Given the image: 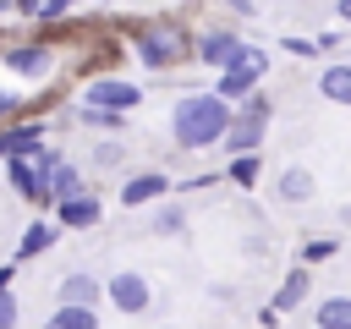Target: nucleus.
<instances>
[{
  "instance_id": "412c9836",
  "label": "nucleus",
  "mask_w": 351,
  "mask_h": 329,
  "mask_svg": "<svg viewBox=\"0 0 351 329\" xmlns=\"http://www.w3.org/2000/svg\"><path fill=\"white\" fill-rule=\"evenodd\" d=\"M121 115L126 110H104V104H82V121L99 126V132H121Z\"/></svg>"
},
{
  "instance_id": "f03ea898",
  "label": "nucleus",
  "mask_w": 351,
  "mask_h": 329,
  "mask_svg": "<svg viewBox=\"0 0 351 329\" xmlns=\"http://www.w3.org/2000/svg\"><path fill=\"white\" fill-rule=\"evenodd\" d=\"M192 49H197V44H192L176 22H148V27L137 33V60H143L148 71H170V66H181Z\"/></svg>"
},
{
  "instance_id": "7ed1b4c3",
  "label": "nucleus",
  "mask_w": 351,
  "mask_h": 329,
  "mask_svg": "<svg viewBox=\"0 0 351 329\" xmlns=\"http://www.w3.org/2000/svg\"><path fill=\"white\" fill-rule=\"evenodd\" d=\"M269 115H274V104H269L263 93H247V99H241V115H236L230 132H225V148H230V154H258V143H263V132H269Z\"/></svg>"
},
{
  "instance_id": "f257e3e1",
  "label": "nucleus",
  "mask_w": 351,
  "mask_h": 329,
  "mask_svg": "<svg viewBox=\"0 0 351 329\" xmlns=\"http://www.w3.org/2000/svg\"><path fill=\"white\" fill-rule=\"evenodd\" d=\"M230 99L214 88V93H181L176 110H170V132H176V148H214L225 143L230 132Z\"/></svg>"
},
{
  "instance_id": "aec40b11",
  "label": "nucleus",
  "mask_w": 351,
  "mask_h": 329,
  "mask_svg": "<svg viewBox=\"0 0 351 329\" xmlns=\"http://www.w3.org/2000/svg\"><path fill=\"white\" fill-rule=\"evenodd\" d=\"M225 181H236V186H252V181H258V154H230V170H225Z\"/></svg>"
},
{
  "instance_id": "2f4dec72",
  "label": "nucleus",
  "mask_w": 351,
  "mask_h": 329,
  "mask_svg": "<svg viewBox=\"0 0 351 329\" xmlns=\"http://www.w3.org/2000/svg\"><path fill=\"white\" fill-rule=\"evenodd\" d=\"M340 225H351V203H346V208H340Z\"/></svg>"
},
{
  "instance_id": "bb28decb",
  "label": "nucleus",
  "mask_w": 351,
  "mask_h": 329,
  "mask_svg": "<svg viewBox=\"0 0 351 329\" xmlns=\"http://www.w3.org/2000/svg\"><path fill=\"white\" fill-rule=\"evenodd\" d=\"M16 110H22V93L0 88V121H16Z\"/></svg>"
},
{
  "instance_id": "6e6552de",
  "label": "nucleus",
  "mask_w": 351,
  "mask_h": 329,
  "mask_svg": "<svg viewBox=\"0 0 351 329\" xmlns=\"http://www.w3.org/2000/svg\"><path fill=\"white\" fill-rule=\"evenodd\" d=\"M5 66L16 77H27V82H44L49 66H55V49L49 44H16V49H5Z\"/></svg>"
},
{
  "instance_id": "393cba45",
  "label": "nucleus",
  "mask_w": 351,
  "mask_h": 329,
  "mask_svg": "<svg viewBox=\"0 0 351 329\" xmlns=\"http://www.w3.org/2000/svg\"><path fill=\"white\" fill-rule=\"evenodd\" d=\"M285 49H291L296 60H307V55H318V38H296V33H285Z\"/></svg>"
},
{
  "instance_id": "c756f323",
  "label": "nucleus",
  "mask_w": 351,
  "mask_h": 329,
  "mask_svg": "<svg viewBox=\"0 0 351 329\" xmlns=\"http://www.w3.org/2000/svg\"><path fill=\"white\" fill-rule=\"evenodd\" d=\"M335 16H340V27H351V0H340V5H335Z\"/></svg>"
},
{
  "instance_id": "7c9ffc66",
  "label": "nucleus",
  "mask_w": 351,
  "mask_h": 329,
  "mask_svg": "<svg viewBox=\"0 0 351 329\" xmlns=\"http://www.w3.org/2000/svg\"><path fill=\"white\" fill-rule=\"evenodd\" d=\"M11 274H16V269H11V263H0V291H11Z\"/></svg>"
},
{
  "instance_id": "473e14b6",
  "label": "nucleus",
  "mask_w": 351,
  "mask_h": 329,
  "mask_svg": "<svg viewBox=\"0 0 351 329\" xmlns=\"http://www.w3.org/2000/svg\"><path fill=\"white\" fill-rule=\"evenodd\" d=\"M71 5H82V0H71Z\"/></svg>"
},
{
  "instance_id": "423d86ee",
  "label": "nucleus",
  "mask_w": 351,
  "mask_h": 329,
  "mask_svg": "<svg viewBox=\"0 0 351 329\" xmlns=\"http://www.w3.org/2000/svg\"><path fill=\"white\" fill-rule=\"evenodd\" d=\"M137 99H143V88L126 77H93L82 88V104H104V110H137Z\"/></svg>"
},
{
  "instance_id": "0eeeda50",
  "label": "nucleus",
  "mask_w": 351,
  "mask_h": 329,
  "mask_svg": "<svg viewBox=\"0 0 351 329\" xmlns=\"http://www.w3.org/2000/svg\"><path fill=\"white\" fill-rule=\"evenodd\" d=\"M241 55H247V44H241L236 33H219V27H214V33H203V38H197V60H203V66H214V71L236 66Z\"/></svg>"
},
{
  "instance_id": "a878e982",
  "label": "nucleus",
  "mask_w": 351,
  "mask_h": 329,
  "mask_svg": "<svg viewBox=\"0 0 351 329\" xmlns=\"http://www.w3.org/2000/svg\"><path fill=\"white\" fill-rule=\"evenodd\" d=\"M0 329H16V296L0 291Z\"/></svg>"
},
{
  "instance_id": "c85d7f7f",
  "label": "nucleus",
  "mask_w": 351,
  "mask_h": 329,
  "mask_svg": "<svg viewBox=\"0 0 351 329\" xmlns=\"http://www.w3.org/2000/svg\"><path fill=\"white\" fill-rule=\"evenodd\" d=\"M225 5H230L236 16H258V5H252V0H225Z\"/></svg>"
},
{
  "instance_id": "4be33fe9",
  "label": "nucleus",
  "mask_w": 351,
  "mask_h": 329,
  "mask_svg": "<svg viewBox=\"0 0 351 329\" xmlns=\"http://www.w3.org/2000/svg\"><path fill=\"white\" fill-rule=\"evenodd\" d=\"M335 252H340L335 236H313V241L302 247V263H324V258H335Z\"/></svg>"
},
{
  "instance_id": "dca6fc26",
  "label": "nucleus",
  "mask_w": 351,
  "mask_h": 329,
  "mask_svg": "<svg viewBox=\"0 0 351 329\" xmlns=\"http://www.w3.org/2000/svg\"><path fill=\"white\" fill-rule=\"evenodd\" d=\"M44 329H99V313L82 307V302H60V307L44 318Z\"/></svg>"
},
{
  "instance_id": "ddd939ff",
  "label": "nucleus",
  "mask_w": 351,
  "mask_h": 329,
  "mask_svg": "<svg viewBox=\"0 0 351 329\" xmlns=\"http://www.w3.org/2000/svg\"><path fill=\"white\" fill-rule=\"evenodd\" d=\"M55 236H60V219H33V225L22 230V241H16V258H38V252H49Z\"/></svg>"
},
{
  "instance_id": "f3484780",
  "label": "nucleus",
  "mask_w": 351,
  "mask_h": 329,
  "mask_svg": "<svg viewBox=\"0 0 351 329\" xmlns=\"http://www.w3.org/2000/svg\"><path fill=\"white\" fill-rule=\"evenodd\" d=\"M307 285H313V269H291V274L280 280V291H274V302H269V307H274V313H291V307L307 296Z\"/></svg>"
},
{
  "instance_id": "20e7f679",
  "label": "nucleus",
  "mask_w": 351,
  "mask_h": 329,
  "mask_svg": "<svg viewBox=\"0 0 351 329\" xmlns=\"http://www.w3.org/2000/svg\"><path fill=\"white\" fill-rule=\"evenodd\" d=\"M104 296H110L115 313H148V302H154V291H148V280L137 269H115L104 280Z\"/></svg>"
},
{
  "instance_id": "1a4fd4ad",
  "label": "nucleus",
  "mask_w": 351,
  "mask_h": 329,
  "mask_svg": "<svg viewBox=\"0 0 351 329\" xmlns=\"http://www.w3.org/2000/svg\"><path fill=\"white\" fill-rule=\"evenodd\" d=\"M165 192H170V175L143 170V175H132V181L121 186V203H126V208H143V203H154V197H165Z\"/></svg>"
},
{
  "instance_id": "4468645a",
  "label": "nucleus",
  "mask_w": 351,
  "mask_h": 329,
  "mask_svg": "<svg viewBox=\"0 0 351 329\" xmlns=\"http://www.w3.org/2000/svg\"><path fill=\"white\" fill-rule=\"evenodd\" d=\"M318 93L335 99V104H351V60H329L318 71Z\"/></svg>"
},
{
  "instance_id": "f8f14e48",
  "label": "nucleus",
  "mask_w": 351,
  "mask_h": 329,
  "mask_svg": "<svg viewBox=\"0 0 351 329\" xmlns=\"http://www.w3.org/2000/svg\"><path fill=\"white\" fill-rule=\"evenodd\" d=\"M274 192H280V203H307V197L318 192V181H313V170L285 164V170H280V181H274Z\"/></svg>"
},
{
  "instance_id": "39448f33",
  "label": "nucleus",
  "mask_w": 351,
  "mask_h": 329,
  "mask_svg": "<svg viewBox=\"0 0 351 329\" xmlns=\"http://www.w3.org/2000/svg\"><path fill=\"white\" fill-rule=\"evenodd\" d=\"M263 71H269V55L247 44V55H241L236 66H225V71H219V93H225V99H247V93L258 88V77H263Z\"/></svg>"
},
{
  "instance_id": "cd10ccee",
  "label": "nucleus",
  "mask_w": 351,
  "mask_h": 329,
  "mask_svg": "<svg viewBox=\"0 0 351 329\" xmlns=\"http://www.w3.org/2000/svg\"><path fill=\"white\" fill-rule=\"evenodd\" d=\"M318 49H340V27H324L318 33Z\"/></svg>"
},
{
  "instance_id": "2eb2a0df",
  "label": "nucleus",
  "mask_w": 351,
  "mask_h": 329,
  "mask_svg": "<svg viewBox=\"0 0 351 329\" xmlns=\"http://www.w3.org/2000/svg\"><path fill=\"white\" fill-rule=\"evenodd\" d=\"M99 296H104V280L82 274V269L60 280V302H82V307H99Z\"/></svg>"
},
{
  "instance_id": "5701e85b",
  "label": "nucleus",
  "mask_w": 351,
  "mask_h": 329,
  "mask_svg": "<svg viewBox=\"0 0 351 329\" xmlns=\"http://www.w3.org/2000/svg\"><path fill=\"white\" fill-rule=\"evenodd\" d=\"M181 225H186V214H181V208H159V214H154V230H159V236H176Z\"/></svg>"
},
{
  "instance_id": "a211bd4d",
  "label": "nucleus",
  "mask_w": 351,
  "mask_h": 329,
  "mask_svg": "<svg viewBox=\"0 0 351 329\" xmlns=\"http://www.w3.org/2000/svg\"><path fill=\"white\" fill-rule=\"evenodd\" d=\"M318 329H351V296H324L318 313H313Z\"/></svg>"
},
{
  "instance_id": "b1692460",
  "label": "nucleus",
  "mask_w": 351,
  "mask_h": 329,
  "mask_svg": "<svg viewBox=\"0 0 351 329\" xmlns=\"http://www.w3.org/2000/svg\"><path fill=\"white\" fill-rule=\"evenodd\" d=\"M121 159H126V148H121V143H99V148H93V164H104V170H115Z\"/></svg>"
},
{
  "instance_id": "9b49d317",
  "label": "nucleus",
  "mask_w": 351,
  "mask_h": 329,
  "mask_svg": "<svg viewBox=\"0 0 351 329\" xmlns=\"http://www.w3.org/2000/svg\"><path fill=\"white\" fill-rule=\"evenodd\" d=\"M11 154H44V126H33V121L5 126L0 132V159H11Z\"/></svg>"
},
{
  "instance_id": "9d476101",
  "label": "nucleus",
  "mask_w": 351,
  "mask_h": 329,
  "mask_svg": "<svg viewBox=\"0 0 351 329\" xmlns=\"http://www.w3.org/2000/svg\"><path fill=\"white\" fill-rule=\"evenodd\" d=\"M55 219H60L66 230H88V225H99V197H88V192L60 197V203H55Z\"/></svg>"
},
{
  "instance_id": "6ab92c4d",
  "label": "nucleus",
  "mask_w": 351,
  "mask_h": 329,
  "mask_svg": "<svg viewBox=\"0 0 351 329\" xmlns=\"http://www.w3.org/2000/svg\"><path fill=\"white\" fill-rule=\"evenodd\" d=\"M82 192V175H77V164H55V175H49V197L60 203V197H77Z\"/></svg>"
}]
</instances>
